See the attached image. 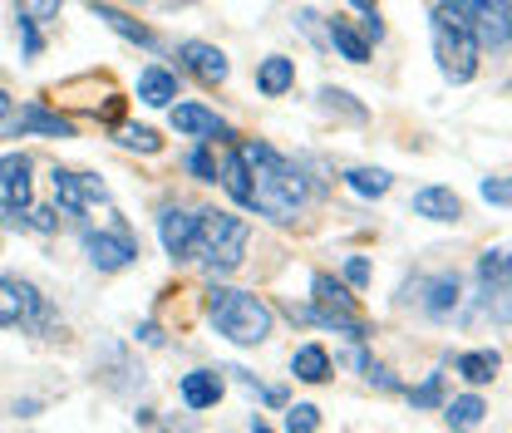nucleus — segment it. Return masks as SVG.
Here are the masks:
<instances>
[{
    "mask_svg": "<svg viewBox=\"0 0 512 433\" xmlns=\"http://www.w3.org/2000/svg\"><path fill=\"white\" fill-rule=\"evenodd\" d=\"M483 414H488V409H483V399H478V394H463V399H453V404H448V429H473V424H483Z\"/></svg>",
    "mask_w": 512,
    "mask_h": 433,
    "instance_id": "nucleus-22",
    "label": "nucleus"
},
{
    "mask_svg": "<svg viewBox=\"0 0 512 433\" xmlns=\"http://www.w3.org/2000/svg\"><path fill=\"white\" fill-rule=\"evenodd\" d=\"M20 320H25L20 281H5V276H0V325H20Z\"/></svg>",
    "mask_w": 512,
    "mask_h": 433,
    "instance_id": "nucleus-24",
    "label": "nucleus"
},
{
    "mask_svg": "<svg viewBox=\"0 0 512 433\" xmlns=\"http://www.w3.org/2000/svg\"><path fill=\"white\" fill-rule=\"evenodd\" d=\"M20 178H30V158H25V153H5V158H0V187L20 183Z\"/></svg>",
    "mask_w": 512,
    "mask_h": 433,
    "instance_id": "nucleus-28",
    "label": "nucleus"
},
{
    "mask_svg": "<svg viewBox=\"0 0 512 433\" xmlns=\"http://www.w3.org/2000/svg\"><path fill=\"white\" fill-rule=\"evenodd\" d=\"M286 429L296 433H311V429H320V409H311V404H296V409H291V414H286Z\"/></svg>",
    "mask_w": 512,
    "mask_h": 433,
    "instance_id": "nucleus-30",
    "label": "nucleus"
},
{
    "mask_svg": "<svg viewBox=\"0 0 512 433\" xmlns=\"http://www.w3.org/2000/svg\"><path fill=\"white\" fill-rule=\"evenodd\" d=\"M168 5H192V0H168Z\"/></svg>",
    "mask_w": 512,
    "mask_h": 433,
    "instance_id": "nucleus-41",
    "label": "nucleus"
},
{
    "mask_svg": "<svg viewBox=\"0 0 512 433\" xmlns=\"http://www.w3.org/2000/svg\"><path fill=\"white\" fill-rule=\"evenodd\" d=\"M508 40H512V0H508Z\"/></svg>",
    "mask_w": 512,
    "mask_h": 433,
    "instance_id": "nucleus-40",
    "label": "nucleus"
},
{
    "mask_svg": "<svg viewBox=\"0 0 512 433\" xmlns=\"http://www.w3.org/2000/svg\"><path fill=\"white\" fill-rule=\"evenodd\" d=\"M25 227H35V232H55L60 222H55V212H45V207H25Z\"/></svg>",
    "mask_w": 512,
    "mask_h": 433,
    "instance_id": "nucleus-32",
    "label": "nucleus"
},
{
    "mask_svg": "<svg viewBox=\"0 0 512 433\" xmlns=\"http://www.w3.org/2000/svg\"><path fill=\"white\" fill-rule=\"evenodd\" d=\"M178 60H183V69H188V74H197L202 84H227V74H232L227 55H222L217 45H202V40L178 45Z\"/></svg>",
    "mask_w": 512,
    "mask_h": 433,
    "instance_id": "nucleus-9",
    "label": "nucleus"
},
{
    "mask_svg": "<svg viewBox=\"0 0 512 433\" xmlns=\"http://www.w3.org/2000/svg\"><path fill=\"white\" fill-rule=\"evenodd\" d=\"M94 15H99V20H104L114 35H124V40L143 45V50H153V45H158V40H153V30H143L138 20H128L124 10H114V5H99V0H94Z\"/></svg>",
    "mask_w": 512,
    "mask_h": 433,
    "instance_id": "nucleus-19",
    "label": "nucleus"
},
{
    "mask_svg": "<svg viewBox=\"0 0 512 433\" xmlns=\"http://www.w3.org/2000/svg\"><path fill=\"white\" fill-rule=\"evenodd\" d=\"M453 5L473 20L483 45H508V0H453Z\"/></svg>",
    "mask_w": 512,
    "mask_h": 433,
    "instance_id": "nucleus-8",
    "label": "nucleus"
},
{
    "mask_svg": "<svg viewBox=\"0 0 512 433\" xmlns=\"http://www.w3.org/2000/svg\"><path fill=\"white\" fill-rule=\"evenodd\" d=\"M138 340H143V345H158L163 335H158V325H143V330H138Z\"/></svg>",
    "mask_w": 512,
    "mask_h": 433,
    "instance_id": "nucleus-37",
    "label": "nucleus"
},
{
    "mask_svg": "<svg viewBox=\"0 0 512 433\" xmlns=\"http://www.w3.org/2000/svg\"><path fill=\"white\" fill-rule=\"evenodd\" d=\"M498 355L493 350H468V355H458V374L468 379V384H488L493 374H498Z\"/></svg>",
    "mask_w": 512,
    "mask_h": 433,
    "instance_id": "nucleus-21",
    "label": "nucleus"
},
{
    "mask_svg": "<svg viewBox=\"0 0 512 433\" xmlns=\"http://www.w3.org/2000/svg\"><path fill=\"white\" fill-rule=\"evenodd\" d=\"M439 399H444V374H429L419 389H409V404H414V409H434Z\"/></svg>",
    "mask_w": 512,
    "mask_h": 433,
    "instance_id": "nucleus-26",
    "label": "nucleus"
},
{
    "mask_svg": "<svg viewBox=\"0 0 512 433\" xmlns=\"http://www.w3.org/2000/svg\"><path fill=\"white\" fill-rule=\"evenodd\" d=\"M20 20V40H25V55H40V25L35 20H25V15H15Z\"/></svg>",
    "mask_w": 512,
    "mask_h": 433,
    "instance_id": "nucleus-33",
    "label": "nucleus"
},
{
    "mask_svg": "<svg viewBox=\"0 0 512 433\" xmlns=\"http://www.w3.org/2000/svg\"><path fill=\"white\" fill-rule=\"evenodd\" d=\"M478 306L493 320H512V251H488L478 261Z\"/></svg>",
    "mask_w": 512,
    "mask_h": 433,
    "instance_id": "nucleus-6",
    "label": "nucleus"
},
{
    "mask_svg": "<svg viewBox=\"0 0 512 433\" xmlns=\"http://www.w3.org/2000/svg\"><path fill=\"white\" fill-rule=\"evenodd\" d=\"M217 399H222V374H212V370L183 374V404L188 409H212Z\"/></svg>",
    "mask_w": 512,
    "mask_h": 433,
    "instance_id": "nucleus-16",
    "label": "nucleus"
},
{
    "mask_svg": "<svg viewBox=\"0 0 512 433\" xmlns=\"http://www.w3.org/2000/svg\"><path fill=\"white\" fill-rule=\"evenodd\" d=\"M458 306H463V281H458L453 271L434 276V281H429V301H424V310H429L434 320H448Z\"/></svg>",
    "mask_w": 512,
    "mask_h": 433,
    "instance_id": "nucleus-15",
    "label": "nucleus"
},
{
    "mask_svg": "<svg viewBox=\"0 0 512 433\" xmlns=\"http://www.w3.org/2000/svg\"><path fill=\"white\" fill-rule=\"evenodd\" d=\"M173 128L183 138H202V143H217V138H232V128L222 124L217 114H207L202 104H178L173 109Z\"/></svg>",
    "mask_w": 512,
    "mask_h": 433,
    "instance_id": "nucleus-11",
    "label": "nucleus"
},
{
    "mask_svg": "<svg viewBox=\"0 0 512 433\" xmlns=\"http://www.w3.org/2000/svg\"><path fill=\"white\" fill-rule=\"evenodd\" d=\"M350 5H355V10H365V15L375 10V0H350Z\"/></svg>",
    "mask_w": 512,
    "mask_h": 433,
    "instance_id": "nucleus-38",
    "label": "nucleus"
},
{
    "mask_svg": "<svg viewBox=\"0 0 512 433\" xmlns=\"http://www.w3.org/2000/svg\"><path fill=\"white\" fill-rule=\"evenodd\" d=\"M55 202H60L64 212H99V207H109V192L99 178H89V173H69V168H55Z\"/></svg>",
    "mask_w": 512,
    "mask_h": 433,
    "instance_id": "nucleus-7",
    "label": "nucleus"
},
{
    "mask_svg": "<svg viewBox=\"0 0 512 433\" xmlns=\"http://www.w3.org/2000/svg\"><path fill=\"white\" fill-rule=\"evenodd\" d=\"M64 0H15V15H25V20H35V25H45V20H55L60 15Z\"/></svg>",
    "mask_w": 512,
    "mask_h": 433,
    "instance_id": "nucleus-27",
    "label": "nucleus"
},
{
    "mask_svg": "<svg viewBox=\"0 0 512 433\" xmlns=\"http://www.w3.org/2000/svg\"><path fill=\"white\" fill-rule=\"evenodd\" d=\"M345 183H350V192H360V197H384L389 192V173L384 168H350Z\"/></svg>",
    "mask_w": 512,
    "mask_h": 433,
    "instance_id": "nucleus-23",
    "label": "nucleus"
},
{
    "mask_svg": "<svg viewBox=\"0 0 512 433\" xmlns=\"http://www.w3.org/2000/svg\"><path fill=\"white\" fill-rule=\"evenodd\" d=\"M119 143H124V148H138V153H158V148H163V138H158L153 128H138V124L119 128Z\"/></svg>",
    "mask_w": 512,
    "mask_h": 433,
    "instance_id": "nucleus-25",
    "label": "nucleus"
},
{
    "mask_svg": "<svg viewBox=\"0 0 512 433\" xmlns=\"http://www.w3.org/2000/svg\"><path fill=\"white\" fill-rule=\"evenodd\" d=\"M291 374L306 379V384H325V379H330V355H325L320 345H301V350L291 355Z\"/></svg>",
    "mask_w": 512,
    "mask_h": 433,
    "instance_id": "nucleus-20",
    "label": "nucleus"
},
{
    "mask_svg": "<svg viewBox=\"0 0 512 433\" xmlns=\"http://www.w3.org/2000/svg\"><path fill=\"white\" fill-rule=\"evenodd\" d=\"M330 45L340 50V60H350V64L370 60V40H365V30H355L350 20H330Z\"/></svg>",
    "mask_w": 512,
    "mask_h": 433,
    "instance_id": "nucleus-17",
    "label": "nucleus"
},
{
    "mask_svg": "<svg viewBox=\"0 0 512 433\" xmlns=\"http://www.w3.org/2000/svg\"><path fill=\"white\" fill-rule=\"evenodd\" d=\"M15 133H45V138H69L74 124L60 119V114H45L40 104H30V109H20V119H15Z\"/></svg>",
    "mask_w": 512,
    "mask_h": 433,
    "instance_id": "nucleus-18",
    "label": "nucleus"
},
{
    "mask_svg": "<svg viewBox=\"0 0 512 433\" xmlns=\"http://www.w3.org/2000/svg\"><path fill=\"white\" fill-rule=\"evenodd\" d=\"M414 212L429 217V222H458L463 217V202L448 187H424V192H414Z\"/></svg>",
    "mask_w": 512,
    "mask_h": 433,
    "instance_id": "nucleus-13",
    "label": "nucleus"
},
{
    "mask_svg": "<svg viewBox=\"0 0 512 433\" xmlns=\"http://www.w3.org/2000/svg\"><path fill=\"white\" fill-rule=\"evenodd\" d=\"M237 158H242L247 187H252L247 207L261 212V217H271V222H296L301 207H306V178H301V168L286 163L271 143H242Z\"/></svg>",
    "mask_w": 512,
    "mask_h": 433,
    "instance_id": "nucleus-1",
    "label": "nucleus"
},
{
    "mask_svg": "<svg viewBox=\"0 0 512 433\" xmlns=\"http://www.w3.org/2000/svg\"><path fill=\"white\" fill-rule=\"evenodd\" d=\"M429 30H434V60H439V69H444L453 84H468L478 74V50H483L473 20L453 0H434Z\"/></svg>",
    "mask_w": 512,
    "mask_h": 433,
    "instance_id": "nucleus-2",
    "label": "nucleus"
},
{
    "mask_svg": "<svg viewBox=\"0 0 512 433\" xmlns=\"http://www.w3.org/2000/svg\"><path fill=\"white\" fill-rule=\"evenodd\" d=\"M252 242V227L232 212H197V237H192V256L212 271L227 276L242 266V251Z\"/></svg>",
    "mask_w": 512,
    "mask_h": 433,
    "instance_id": "nucleus-4",
    "label": "nucleus"
},
{
    "mask_svg": "<svg viewBox=\"0 0 512 433\" xmlns=\"http://www.w3.org/2000/svg\"><path fill=\"white\" fill-rule=\"evenodd\" d=\"M291 84H296V64L286 60V55H266V60H261V69H256V89H261L266 99H281Z\"/></svg>",
    "mask_w": 512,
    "mask_h": 433,
    "instance_id": "nucleus-14",
    "label": "nucleus"
},
{
    "mask_svg": "<svg viewBox=\"0 0 512 433\" xmlns=\"http://www.w3.org/2000/svg\"><path fill=\"white\" fill-rule=\"evenodd\" d=\"M138 99H143L148 109H168V104L178 99V79H173L163 64H148V69L138 74Z\"/></svg>",
    "mask_w": 512,
    "mask_h": 433,
    "instance_id": "nucleus-12",
    "label": "nucleus"
},
{
    "mask_svg": "<svg viewBox=\"0 0 512 433\" xmlns=\"http://www.w3.org/2000/svg\"><path fill=\"white\" fill-rule=\"evenodd\" d=\"M207 315L217 325V335H227L232 345H261L271 335V306L252 291H232V286H212L207 291Z\"/></svg>",
    "mask_w": 512,
    "mask_h": 433,
    "instance_id": "nucleus-3",
    "label": "nucleus"
},
{
    "mask_svg": "<svg viewBox=\"0 0 512 433\" xmlns=\"http://www.w3.org/2000/svg\"><path fill=\"white\" fill-rule=\"evenodd\" d=\"M345 276H350L355 286H365V281H370V261H365V256H350V261H345Z\"/></svg>",
    "mask_w": 512,
    "mask_h": 433,
    "instance_id": "nucleus-34",
    "label": "nucleus"
},
{
    "mask_svg": "<svg viewBox=\"0 0 512 433\" xmlns=\"http://www.w3.org/2000/svg\"><path fill=\"white\" fill-rule=\"evenodd\" d=\"M483 202L512 207V178H483Z\"/></svg>",
    "mask_w": 512,
    "mask_h": 433,
    "instance_id": "nucleus-29",
    "label": "nucleus"
},
{
    "mask_svg": "<svg viewBox=\"0 0 512 433\" xmlns=\"http://www.w3.org/2000/svg\"><path fill=\"white\" fill-rule=\"evenodd\" d=\"M84 256H89L99 271H124L128 261L138 256V242H133L128 222H119V212H109L104 227H89V232H84Z\"/></svg>",
    "mask_w": 512,
    "mask_h": 433,
    "instance_id": "nucleus-5",
    "label": "nucleus"
},
{
    "mask_svg": "<svg viewBox=\"0 0 512 433\" xmlns=\"http://www.w3.org/2000/svg\"><path fill=\"white\" fill-rule=\"evenodd\" d=\"M0 119H10V99H5V89H0Z\"/></svg>",
    "mask_w": 512,
    "mask_h": 433,
    "instance_id": "nucleus-39",
    "label": "nucleus"
},
{
    "mask_svg": "<svg viewBox=\"0 0 512 433\" xmlns=\"http://www.w3.org/2000/svg\"><path fill=\"white\" fill-rule=\"evenodd\" d=\"M365 374H370V379H375L380 389H399V379H394V374H389V370H380V365H370V370H365Z\"/></svg>",
    "mask_w": 512,
    "mask_h": 433,
    "instance_id": "nucleus-36",
    "label": "nucleus"
},
{
    "mask_svg": "<svg viewBox=\"0 0 512 433\" xmlns=\"http://www.w3.org/2000/svg\"><path fill=\"white\" fill-rule=\"evenodd\" d=\"M237 374V379H242V384H247V389H256V379L247 370H232ZM261 399H266V404H281V399H286V394H281V389H261Z\"/></svg>",
    "mask_w": 512,
    "mask_h": 433,
    "instance_id": "nucleus-35",
    "label": "nucleus"
},
{
    "mask_svg": "<svg viewBox=\"0 0 512 433\" xmlns=\"http://www.w3.org/2000/svg\"><path fill=\"white\" fill-rule=\"evenodd\" d=\"M158 237H163V251L173 261L192 256V237H197V212H183V207H168L158 217Z\"/></svg>",
    "mask_w": 512,
    "mask_h": 433,
    "instance_id": "nucleus-10",
    "label": "nucleus"
},
{
    "mask_svg": "<svg viewBox=\"0 0 512 433\" xmlns=\"http://www.w3.org/2000/svg\"><path fill=\"white\" fill-rule=\"evenodd\" d=\"M188 168L202 178V183H217V163H212V153H207V148H197V153H192Z\"/></svg>",
    "mask_w": 512,
    "mask_h": 433,
    "instance_id": "nucleus-31",
    "label": "nucleus"
}]
</instances>
